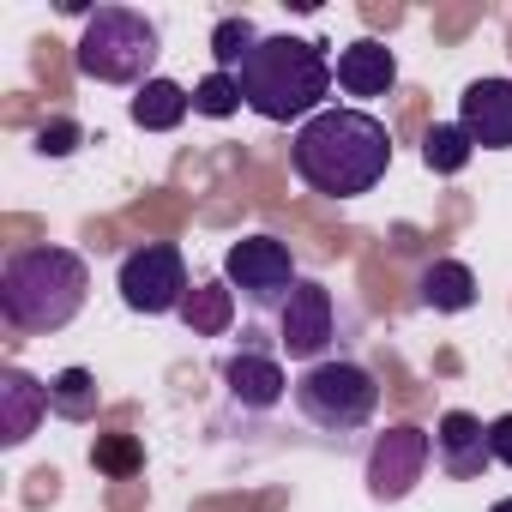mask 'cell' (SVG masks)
Segmentation results:
<instances>
[{
  "instance_id": "5b68a950",
  "label": "cell",
  "mask_w": 512,
  "mask_h": 512,
  "mask_svg": "<svg viewBox=\"0 0 512 512\" xmlns=\"http://www.w3.org/2000/svg\"><path fill=\"white\" fill-rule=\"evenodd\" d=\"M290 398H296V410L320 434H356L380 410V380L362 362H350V356H326V362H314V368L296 374V392Z\"/></svg>"
},
{
  "instance_id": "ffe728a7",
  "label": "cell",
  "mask_w": 512,
  "mask_h": 512,
  "mask_svg": "<svg viewBox=\"0 0 512 512\" xmlns=\"http://www.w3.org/2000/svg\"><path fill=\"white\" fill-rule=\"evenodd\" d=\"M253 49H260V31H253L247 13H229V19L211 25V61H217V73H241V61Z\"/></svg>"
},
{
  "instance_id": "52a82bcc",
  "label": "cell",
  "mask_w": 512,
  "mask_h": 512,
  "mask_svg": "<svg viewBox=\"0 0 512 512\" xmlns=\"http://www.w3.org/2000/svg\"><path fill=\"white\" fill-rule=\"evenodd\" d=\"M223 284L247 302V308H284L290 302V290L302 284L296 278V260H290V247L278 241V235H241L229 253H223Z\"/></svg>"
},
{
  "instance_id": "8fae6325",
  "label": "cell",
  "mask_w": 512,
  "mask_h": 512,
  "mask_svg": "<svg viewBox=\"0 0 512 512\" xmlns=\"http://www.w3.org/2000/svg\"><path fill=\"white\" fill-rule=\"evenodd\" d=\"M434 464H440L452 482H476V476L494 464V452H488V422L470 416V410H446V416L434 422Z\"/></svg>"
},
{
  "instance_id": "ac0fdd59",
  "label": "cell",
  "mask_w": 512,
  "mask_h": 512,
  "mask_svg": "<svg viewBox=\"0 0 512 512\" xmlns=\"http://www.w3.org/2000/svg\"><path fill=\"white\" fill-rule=\"evenodd\" d=\"M49 410H55L61 422H97V410H103L97 374H91V368H61V374H49Z\"/></svg>"
},
{
  "instance_id": "7402d4cb",
  "label": "cell",
  "mask_w": 512,
  "mask_h": 512,
  "mask_svg": "<svg viewBox=\"0 0 512 512\" xmlns=\"http://www.w3.org/2000/svg\"><path fill=\"white\" fill-rule=\"evenodd\" d=\"M235 109H247L241 103V85H235V73H205L199 85H193V115H205V121H229Z\"/></svg>"
},
{
  "instance_id": "d4e9b609",
  "label": "cell",
  "mask_w": 512,
  "mask_h": 512,
  "mask_svg": "<svg viewBox=\"0 0 512 512\" xmlns=\"http://www.w3.org/2000/svg\"><path fill=\"white\" fill-rule=\"evenodd\" d=\"M488 512H512V494H506V500H494V506H488Z\"/></svg>"
},
{
  "instance_id": "5bb4252c",
  "label": "cell",
  "mask_w": 512,
  "mask_h": 512,
  "mask_svg": "<svg viewBox=\"0 0 512 512\" xmlns=\"http://www.w3.org/2000/svg\"><path fill=\"white\" fill-rule=\"evenodd\" d=\"M43 416H49V380H31L25 368H0V446H25Z\"/></svg>"
},
{
  "instance_id": "9a60e30c",
  "label": "cell",
  "mask_w": 512,
  "mask_h": 512,
  "mask_svg": "<svg viewBox=\"0 0 512 512\" xmlns=\"http://www.w3.org/2000/svg\"><path fill=\"white\" fill-rule=\"evenodd\" d=\"M416 302L434 314H470L476 308V272L464 260H434L416 278Z\"/></svg>"
},
{
  "instance_id": "d6986e66",
  "label": "cell",
  "mask_w": 512,
  "mask_h": 512,
  "mask_svg": "<svg viewBox=\"0 0 512 512\" xmlns=\"http://www.w3.org/2000/svg\"><path fill=\"white\" fill-rule=\"evenodd\" d=\"M470 157H476V145H470V133H464L458 121H434V127L422 133V163H428L434 175H464Z\"/></svg>"
},
{
  "instance_id": "8992f818",
  "label": "cell",
  "mask_w": 512,
  "mask_h": 512,
  "mask_svg": "<svg viewBox=\"0 0 512 512\" xmlns=\"http://www.w3.org/2000/svg\"><path fill=\"white\" fill-rule=\"evenodd\" d=\"M115 290H121V308L127 314L163 320V314H181V302L193 296V278H187V260H181L175 241H145V247L121 253Z\"/></svg>"
},
{
  "instance_id": "3957f363",
  "label": "cell",
  "mask_w": 512,
  "mask_h": 512,
  "mask_svg": "<svg viewBox=\"0 0 512 512\" xmlns=\"http://www.w3.org/2000/svg\"><path fill=\"white\" fill-rule=\"evenodd\" d=\"M332 55L308 37H260V49H253L235 73L241 85V103L272 121V127H290V121H314L332 97Z\"/></svg>"
},
{
  "instance_id": "ba28073f",
  "label": "cell",
  "mask_w": 512,
  "mask_h": 512,
  "mask_svg": "<svg viewBox=\"0 0 512 512\" xmlns=\"http://www.w3.org/2000/svg\"><path fill=\"white\" fill-rule=\"evenodd\" d=\"M428 458H434V434L416 428V422H392L386 434H374L368 446V464H362V482L380 506H398L416 494V482L428 476Z\"/></svg>"
},
{
  "instance_id": "277c9868",
  "label": "cell",
  "mask_w": 512,
  "mask_h": 512,
  "mask_svg": "<svg viewBox=\"0 0 512 512\" xmlns=\"http://www.w3.org/2000/svg\"><path fill=\"white\" fill-rule=\"evenodd\" d=\"M157 55H163V37L145 13L133 7H97L79 31V49H73V67L97 85H151L157 73Z\"/></svg>"
},
{
  "instance_id": "7a4b0ae2",
  "label": "cell",
  "mask_w": 512,
  "mask_h": 512,
  "mask_svg": "<svg viewBox=\"0 0 512 512\" xmlns=\"http://www.w3.org/2000/svg\"><path fill=\"white\" fill-rule=\"evenodd\" d=\"M85 296H91V266L73 247H55V241L19 247L0 266V320L19 338L67 332L85 314Z\"/></svg>"
},
{
  "instance_id": "4fadbf2b",
  "label": "cell",
  "mask_w": 512,
  "mask_h": 512,
  "mask_svg": "<svg viewBox=\"0 0 512 512\" xmlns=\"http://www.w3.org/2000/svg\"><path fill=\"white\" fill-rule=\"evenodd\" d=\"M332 73H338V91L344 97H386L392 85H398V55L380 43V37H356V43H344L338 49V61H332Z\"/></svg>"
},
{
  "instance_id": "6da1fadb",
  "label": "cell",
  "mask_w": 512,
  "mask_h": 512,
  "mask_svg": "<svg viewBox=\"0 0 512 512\" xmlns=\"http://www.w3.org/2000/svg\"><path fill=\"white\" fill-rule=\"evenodd\" d=\"M290 169L326 199H362L392 169V133L368 109H320L290 139Z\"/></svg>"
},
{
  "instance_id": "2e32d148",
  "label": "cell",
  "mask_w": 512,
  "mask_h": 512,
  "mask_svg": "<svg viewBox=\"0 0 512 512\" xmlns=\"http://www.w3.org/2000/svg\"><path fill=\"white\" fill-rule=\"evenodd\" d=\"M127 115H133V127H145V133H175V127L193 115V91L175 85V79H151V85L133 91Z\"/></svg>"
},
{
  "instance_id": "e0dca14e",
  "label": "cell",
  "mask_w": 512,
  "mask_h": 512,
  "mask_svg": "<svg viewBox=\"0 0 512 512\" xmlns=\"http://www.w3.org/2000/svg\"><path fill=\"white\" fill-rule=\"evenodd\" d=\"M181 326H187L193 338H223V332L235 326V290H229L223 278L193 284V296L181 302Z\"/></svg>"
},
{
  "instance_id": "603a6c76",
  "label": "cell",
  "mask_w": 512,
  "mask_h": 512,
  "mask_svg": "<svg viewBox=\"0 0 512 512\" xmlns=\"http://www.w3.org/2000/svg\"><path fill=\"white\" fill-rule=\"evenodd\" d=\"M73 145H79V127H73V121H55V127L37 133V151H43V157H67Z\"/></svg>"
},
{
  "instance_id": "9c48e42d",
  "label": "cell",
  "mask_w": 512,
  "mask_h": 512,
  "mask_svg": "<svg viewBox=\"0 0 512 512\" xmlns=\"http://www.w3.org/2000/svg\"><path fill=\"white\" fill-rule=\"evenodd\" d=\"M338 344V296L320 278H302L290 290V302L278 308V350L290 362H326V350Z\"/></svg>"
},
{
  "instance_id": "cb8c5ba5",
  "label": "cell",
  "mask_w": 512,
  "mask_h": 512,
  "mask_svg": "<svg viewBox=\"0 0 512 512\" xmlns=\"http://www.w3.org/2000/svg\"><path fill=\"white\" fill-rule=\"evenodd\" d=\"M488 452H494V464L512 470V416H494L488 422Z\"/></svg>"
},
{
  "instance_id": "44dd1931",
  "label": "cell",
  "mask_w": 512,
  "mask_h": 512,
  "mask_svg": "<svg viewBox=\"0 0 512 512\" xmlns=\"http://www.w3.org/2000/svg\"><path fill=\"white\" fill-rule=\"evenodd\" d=\"M91 464H97L103 476L127 482V476L145 470V446H139V434H97V440H91Z\"/></svg>"
},
{
  "instance_id": "30bf717a",
  "label": "cell",
  "mask_w": 512,
  "mask_h": 512,
  "mask_svg": "<svg viewBox=\"0 0 512 512\" xmlns=\"http://www.w3.org/2000/svg\"><path fill=\"white\" fill-rule=\"evenodd\" d=\"M458 127L476 151H512V79H470L458 91Z\"/></svg>"
},
{
  "instance_id": "7c38bea8",
  "label": "cell",
  "mask_w": 512,
  "mask_h": 512,
  "mask_svg": "<svg viewBox=\"0 0 512 512\" xmlns=\"http://www.w3.org/2000/svg\"><path fill=\"white\" fill-rule=\"evenodd\" d=\"M223 392L241 410H278L296 386H290V374H284L278 356H266V350H235L223 362Z\"/></svg>"
}]
</instances>
